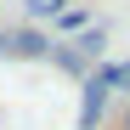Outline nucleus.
I'll return each instance as SVG.
<instances>
[{
  "mask_svg": "<svg viewBox=\"0 0 130 130\" xmlns=\"http://www.w3.org/2000/svg\"><path fill=\"white\" fill-rule=\"evenodd\" d=\"M51 28L74 40V34H85V28H91V11H85V6H74V0H68V6H62V11L51 17Z\"/></svg>",
  "mask_w": 130,
  "mask_h": 130,
  "instance_id": "nucleus-4",
  "label": "nucleus"
},
{
  "mask_svg": "<svg viewBox=\"0 0 130 130\" xmlns=\"http://www.w3.org/2000/svg\"><path fill=\"white\" fill-rule=\"evenodd\" d=\"M107 74H113V91H130V57L124 62H107Z\"/></svg>",
  "mask_w": 130,
  "mask_h": 130,
  "instance_id": "nucleus-7",
  "label": "nucleus"
},
{
  "mask_svg": "<svg viewBox=\"0 0 130 130\" xmlns=\"http://www.w3.org/2000/svg\"><path fill=\"white\" fill-rule=\"evenodd\" d=\"M6 40H11V34H0V57H6Z\"/></svg>",
  "mask_w": 130,
  "mask_h": 130,
  "instance_id": "nucleus-9",
  "label": "nucleus"
},
{
  "mask_svg": "<svg viewBox=\"0 0 130 130\" xmlns=\"http://www.w3.org/2000/svg\"><path fill=\"white\" fill-rule=\"evenodd\" d=\"M107 96H113V74H107V62H102V68H91L79 79V130H96L102 124Z\"/></svg>",
  "mask_w": 130,
  "mask_h": 130,
  "instance_id": "nucleus-1",
  "label": "nucleus"
},
{
  "mask_svg": "<svg viewBox=\"0 0 130 130\" xmlns=\"http://www.w3.org/2000/svg\"><path fill=\"white\" fill-rule=\"evenodd\" d=\"M119 130H130V102H124V113H119Z\"/></svg>",
  "mask_w": 130,
  "mask_h": 130,
  "instance_id": "nucleus-8",
  "label": "nucleus"
},
{
  "mask_svg": "<svg viewBox=\"0 0 130 130\" xmlns=\"http://www.w3.org/2000/svg\"><path fill=\"white\" fill-rule=\"evenodd\" d=\"M51 45H57V40H51L45 28H17V34L6 40V57H34V62H40V57H51Z\"/></svg>",
  "mask_w": 130,
  "mask_h": 130,
  "instance_id": "nucleus-2",
  "label": "nucleus"
},
{
  "mask_svg": "<svg viewBox=\"0 0 130 130\" xmlns=\"http://www.w3.org/2000/svg\"><path fill=\"white\" fill-rule=\"evenodd\" d=\"M23 6H28V17H40V23H51V17H57L62 6H68V0H23Z\"/></svg>",
  "mask_w": 130,
  "mask_h": 130,
  "instance_id": "nucleus-6",
  "label": "nucleus"
},
{
  "mask_svg": "<svg viewBox=\"0 0 130 130\" xmlns=\"http://www.w3.org/2000/svg\"><path fill=\"white\" fill-rule=\"evenodd\" d=\"M74 45L91 57V62H102V51H107V34H102V28H85V34H74Z\"/></svg>",
  "mask_w": 130,
  "mask_h": 130,
  "instance_id": "nucleus-5",
  "label": "nucleus"
},
{
  "mask_svg": "<svg viewBox=\"0 0 130 130\" xmlns=\"http://www.w3.org/2000/svg\"><path fill=\"white\" fill-rule=\"evenodd\" d=\"M51 62H57L62 74H74V79H85V74L96 68V62H91V57H85V51L74 45V40H68V45H51Z\"/></svg>",
  "mask_w": 130,
  "mask_h": 130,
  "instance_id": "nucleus-3",
  "label": "nucleus"
}]
</instances>
